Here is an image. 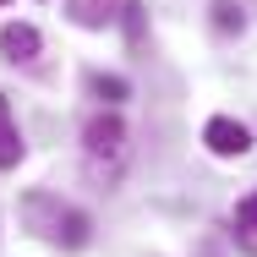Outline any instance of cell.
Returning <instances> with one entry per match:
<instances>
[{
	"mask_svg": "<svg viewBox=\"0 0 257 257\" xmlns=\"http://www.w3.org/2000/svg\"><path fill=\"white\" fill-rule=\"evenodd\" d=\"M22 224H28L33 235L55 241V246H82V241H88V213H77L71 203H60L55 192H33V197L22 203Z\"/></svg>",
	"mask_w": 257,
	"mask_h": 257,
	"instance_id": "1",
	"label": "cell"
},
{
	"mask_svg": "<svg viewBox=\"0 0 257 257\" xmlns=\"http://www.w3.org/2000/svg\"><path fill=\"white\" fill-rule=\"evenodd\" d=\"M82 154L93 170H120V159H126V120L120 115H93L88 126H82Z\"/></svg>",
	"mask_w": 257,
	"mask_h": 257,
	"instance_id": "2",
	"label": "cell"
},
{
	"mask_svg": "<svg viewBox=\"0 0 257 257\" xmlns=\"http://www.w3.org/2000/svg\"><path fill=\"white\" fill-rule=\"evenodd\" d=\"M203 143H208V154H219V159H241L252 148V132L241 120H230V115H213L203 126Z\"/></svg>",
	"mask_w": 257,
	"mask_h": 257,
	"instance_id": "3",
	"label": "cell"
},
{
	"mask_svg": "<svg viewBox=\"0 0 257 257\" xmlns=\"http://www.w3.org/2000/svg\"><path fill=\"white\" fill-rule=\"evenodd\" d=\"M39 50H44L39 28H28V22H6V28H0V55H6V60L28 66V60H39Z\"/></svg>",
	"mask_w": 257,
	"mask_h": 257,
	"instance_id": "4",
	"label": "cell"
},
{
	"mask_svg": "<svg viewBox=\"0 0 257 257\" xmlns=\"http://www.w3.org/2000/svg\"><path fill=\"white\" fill-rule=\"evenodd\" d=\"M22 159V132H17V120H11V104L0 99V170H11Z\"/></svg>",
	"mask_w": 257,
	"mask_h": 257,
	"instance_id": "5",
	"label": "cell"
},
{
	"mask_svg": "<svg viewBox=\"0 0 257 257\" xmlns=\"http://www.w3.org/2000/svg\"><path fill=\"white\" fill-rule=\"evenodd\" d=\"M115 6H120V0H71V22H77V28H104V22L115 17Z\"/></svg>",
	"mask_w": 257,
	"mask_h": 257,
	"instance_id": "6",
	"label": "cell"
},
{
	"mask_svg": "<svg viewBox=\"0 0 257 257\" xmlns=\"http://www.w3.org/2000/svg\"><path fill=\"white\" fill-rule=\"evenodd\" d=\"M213 28H219V33H241V28H246L241 6H235V0H213Z\"/></svg>",
	"mask_w": 257,
	"mask_h": 257,
	"instance_id": "7",
	"label": "cell"
},
{
	"mask_svg": "<svg viewBox=\"0 0 257 257\" xmlns=\"http://www.w3.org/2000/svg\"><path fill=\"white\" fill-rule=\"evenodd\" d=\"M88 88H93L104 104H120V99H126V82H120V77H104V71H93V77H88Z\"/></svg>",
	"mask_w": 257,
	"mask_h": 257,
	"instance_id": "8",
	"label": "cell"
},
{
	"mask_svg": "<svg viewBox=\"0 0 257 257\" xmlns=\"http://www.w3.org/2000/svg\"><path fill=\"white\" fill-rule=\"evenodd\" d=\"M120 11H126V39L143 44V6H120Z\"/></svg>",
	"mask_w": 257,
	"mask_h": 257,
	"instance_id": "9",
	"label": "cell"
},
{
	"mask_svg": "<svg viewBox=\"0 0 257 257\" xmlns=\"http://www.w3.org/2000/svg\"><path fill=\"white\" fill-rule=\"evenodd\" d=\"M235 219H241V230H252V235H257V192H252L241 208H235Z\"/></svg>",
	"mask_w": 257,
	"mask_h": 257,
	"instance_id": "10",
	"label": "cell"
},
{
	"mask_svg": "<svg viewBox=\"0 0 257 257\" xmlns=\"http://www.w3.org/2000/svg\"><path fill=\"white\" fill-rule=\"evenodd\" d=\"M0 6H6V0H0Z\"/></svg>",
	"mask_w": 257,
	"mask_h": 257,
	"instance_id": "11",
	"label": "cell"
}]
</instances>
